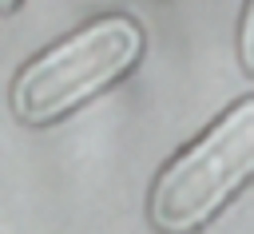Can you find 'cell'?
<instances>
[{"label":"cell","instance_id":"1","mask_svg":"<svg viewBox=\"0 0 254 234\" xmlns=\"http://www.w3.org/2000/svg\"><path fill=\"white\" fill-rule=\"evenodd\" d=\"M143 56V32L131 16H99L40 56H32L12 79V115L28 127H48L79 103L123 79Z\"/></svg>","mask_w":254,"mask_h":234},{"label":"cell","instance_id":"2","mask_svg":"<svg viewBox=\"0 0 254 234\" xmlns=\"http://www.w3.org/2000/svg\"><path fill=\"white\" fill-rule=\"evenodd\" d=\"M254 178V95L222 111L151 182L147 218L159 234L202 230Z\"/></svg>","mask_w":254,"mask_h":234},{"label":"cell","instance_id":"3","mask_svg":"<svg viewBox=\"0 0 254 234\" xmlns=\"http://www.w3.org/2000/svg\"><path fill=\"white\" fill-rule=\"evenodd\" d=\"M238 59H242L246 75H254V4L242 8V24H238Z\"/></svg>","mask_w":254,"mask_h":234}]
</instances>
